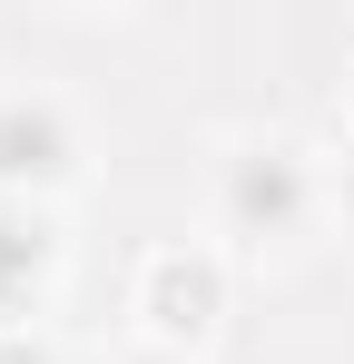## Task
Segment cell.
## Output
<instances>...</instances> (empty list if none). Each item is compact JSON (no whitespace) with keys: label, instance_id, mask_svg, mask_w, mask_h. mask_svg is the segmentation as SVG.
<instances>
[{"label":"cell","instance_id":"6","mask_svg":"<svg viewBox=\"0 0 354 364\" xmlns=\"http://www.w3.org/2000/svg\"><path fill=\"white\" fill-rule=\"evenodd\" d=\"M118 364H187V355H158V345H128Z\"/></svg>","mask_w":354,"mask_h":364},{"label":"cell","instance_id":"4","mask_svg":"<svg viewBox=\"0 0 354 364\" xmlns=\"http://www.w3.org/2000/svg\"><path fill=\"white\" fill-rule=\"evenodd\" d=\"M59 266V237L30 197H0V335H30V305Z\"/></svg>","mask_w":354,"mask_h":364},{"label":"cell","instance_id":"3","mask_svg":"<svg viewBox=\"0 0 354 364\" xmlns=\"http://www.w3.org/2000/svg\"><path fill=\"white\" fill-rule=\"evenodd\" d=\"M79 178V119L50 89H0V197H50Z\"/></svg>","mask_w":354,"mask_h":364},{"label":"cell","instance_id":"5","mask_svg":"<svg viewBox=\"0 0 354 364\" xmlns=\"http://www.w3.org/2000/svg\"><path fill=\"white\" fill-rule=\"evenodd\" d=\"M0 364H59L50 335H0Z\"/></svg>","mask_w":354,"mask_h":364},{"label":"cell","instance_id":"7","mask_svg":"<svg viewBox=\"0 0 354 364\" xmlns=\"http://www.w3.org/2000/svg\"><path fill=\"white\" fill-rule=\"evenodd\" d=\"M345 128H354V69H345Z\"/></svg>","mask_w":354,"mask_h":364},{"label":"cell","instance_id":"1","mask_svg":"<svg viewBox=\"0 0 354 364\" xmlns=\"http://www.w3.org/2000/svg\"><path fill=\"white\" fill-rule=\"evenodd\" d=\"M217 217L236 246H305L325 217V168L305 138H236L217 158Z\"/></svg>","mask_w":354,"mask_h":364},{"label":"cell","instance_id":"2","mask_svg":"<svg viewBox=\"0 0 354 364\" xmlns=\"http://www.w3.org/2000/svg\"><path fill=\"white\" fill-rule=\"evenodd\" d=\"M128 315H138V335H148L158 355H197V345L227 325V256L197 246V237L148 246V256H138V296H128Z\"/></svg>","mask_w":354,"mask_h":364}]
</instances>
